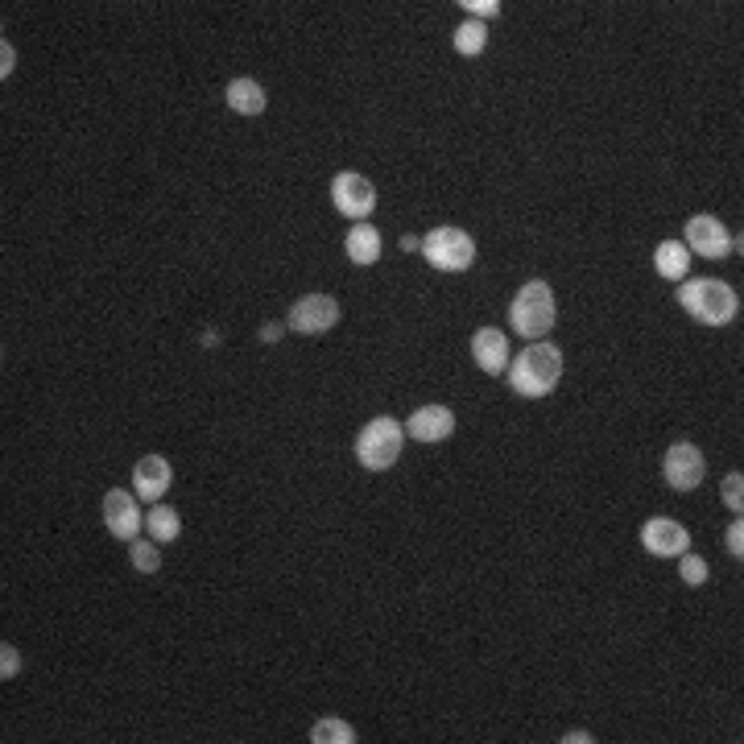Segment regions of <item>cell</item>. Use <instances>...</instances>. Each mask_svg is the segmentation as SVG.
Listing matches in <instances>:
<instances>
[{
    "label": "cell",
    "mask_w": 744,
    "mask_h": 744,
    "mask_svg": "<svg viewBox=\"0 0 744 744\" xmlns=\"http://www.w3.org/2000/svg\"><path fill=\"white\" fill-rule=\"evenodd\" d=\"M563 377V352L546 339H534L517 360H509V389L517 397H546Z\"/></svg>",
    "instance_id": "1"
},
{
    "label": "cell",
    "mask_w": 744,
    "mask_h": 744,
    "mask_svg": "<svg viewBox=\"0 0 744 744\" xmlns=\"http://www.w3.org/2000/svg\"><path fill=\"white\" fill-rule=\"evenodd\" d=\"M678 306H687V315L703 327H724L740 315V298L728 282H716V277H695V282L678 286Z\"/></svg>",
    "instance_id": "2"
},
{
    "label": "cell",
    "mask_w": 744,
    "mask_h": 744,
    "mask_svg": "<svg viewBox=\"0 0 744 744\" xmlns=\"http://www.w3.org/2000/svg\"><path fill=\"white\" fill-rule=\"evenodd\" d=\"M509 327L521 339H542L554 327V294L546 282H525L509 306Z\"/></svg>",
    "instance_id": "3"
},
{
    "label": "cell",
    "mask_w": 744,
    "mask_h": 744,
    "mask_svg": "<svg viewBox=\"0 0 744 744\" xmlns=\"http://www.w3.org/2000/svg\"><path fill=\"white\" fill-rule=\"evenodd\" d=\"M401 443H406V426L397 418H372L360 434H356V459L368 472H385L397 463Z\"/></svg>",
    "instance_id": "4"
},
{
    "label": "cell",
    "mask_w": 744,
    "mask_h": 744,
    "mask_svg": "<svg viewBox=\"0 0 744 744\" xmlns=\"http://www.w3.org/2000/svg\"><path fill=\"white\" fill-rule=\"evenodd\" d=\"M422 257L443 273H463L476 261V240L463 228H434L430 236H422Z\"/></svg>",
    "instance_id": "5"
},
{
    "label": "cell",
    "mask_w": 744,
    "mask_h": 744,
    "mask_svg": "<svg viewBox=\"0 0 744 744\" xmlns=\"http://www.w3.org/2000/svg\"><path fill=\"white\" fill-rule=\"evenodd\" d=\"M331 199H335L339 215L364 224V215L377 211V186H372L364 174H356V170H344V174H335V182H331Z\"/></svg>",
    "instance_id": "6"
},
{
    "label": "cell",
    "mask_w": 744,
    "mask_h": 744,
    "mask_svg": "<svg viewBox=\"0 0 744 744\" xmlns=\"http://www.w3.org/2000/svg\"><path fill=\"white\" fill-rule=\"evenodd\" d=\"M682 244H687V253H699L707 261H724L732 248H736L732 232L716 220V215H691L687 232H682Z\"/></svg>",
    "instance_id": "7"
},
{
    "label": "cell",
    "mask_w": 744,
    "mask_h": 744,
    "mask_svg": "<svg viewBox=\"0 0 744 744\" xmlns=\"http://www.w3.org/2000/svg\"><path fill=\"white\" fill-rule=\"evenodd\" d=\"M662 476H666V484L674 488V492H691V488H699L703 484V476H707V463H703V451L695 447V443H674L670 451H666V459H662Z\"/></svg>",
    "instance_id": "8"
},
{
    "label": "cell",
    "mask_w": 744,
    "mask_h": 744,
    "mask_svg": "<svg viewBox=\"0 0 744 744\" xmlns=\"http://www.w3.org/2000/svg\"><path fill=\"white\" fill-rule=\"evenodd\" d=\"M339 323V302L331 294H306L290 306V327L298 335H323Z\"/></svg>",
    "instance_id": "9"
},
{
    "label": "cell",
    "mask_w": 744,
    "mask_h": 744,
    "mask_svg": "<svg viewBox=\"0 0 744 744\" xmlns=\"http://www.w3.org/2000/svg\"><path fill=\"white\" fill-rule=\"evenodd\" d=\"M641 546L658 558H674L691 550V534H687V525H678L670 517H649L641 525Z\"/></svg>",
    "instance_id": "10"
},
{
    "label": "cell",
    "mask_w": 744,
    "mask_h": 744,
    "mask_svg": "<svg viewBox=\"0 0 744 744\" xmlns=\"http://www.w3.org/2000/svg\"><path fill=\"white\" fill-rule=\"evenodd\" d=\"M104 521H108V534L120 538V542H133L141 534V509H137V496L124 492V488H112L104 496Z\"/></svg>",
    "instance_id": "11"
},
{
    "label": "cell",
    "mask_w": 744,
    "mask_h": 744,
    "mask_svg": "<svg viewBox=\"0 0 744 744\" xmlns=\"http://www.w3.org/2000/svg\"><path fill=\"white\" fill-rule=\"evenodd\" d=\"M472 360L480 364V372H488V377H501V372L509 368V339H505V331L480 327L472 335Z\"/></svg>",
    "instance_id": "12"
},
{
    "label": "cell",
    "mask_w": 744,
    "mask_h": 744,
    "mask_svg": "<svg viewBox=\"0 0 744 744\" xmlns=\"http://www.w3.org/2000/svg\"><path fill=\"white\" fill-rule=\"evenodd\" d=\"M451 430H455V414L447 406H422L406 422V434L418 443H443V439H451Z\"/></svg>",
    "instance_id": "13"
},
{
    "label": "cell",
    "mask_w": 744,
    "mask_h": 744,
    "mask_svg": "<svg viewBox=\"0 0 744 744\" xmlns=\"http://www.w3.org/2000/svg\"><path fill=\"white\" fill-rule=\"evenodd\" d=\"M170 480H174V472H170V463L162 459V455H145L137 468H133V488H137V496L141 501H162L166 496V488H170Z\"/></svg>",
    "instance_id": "14"
},
{
    "label": "cell",
    "mask_w": 744,
    "mask_h": 744,
    "mask_svg": "<svg viewBox=\"0 0 744 744\" xmlns=\"http://www.w3.org/2000/svg\"><path fill=\"white\" fill-rule=\"evenodd\" d=\"M654 269L666 277V282H682L691 269V253H687V244L682 240H662L654 248Z\"/></svg>",
    "instance_id": "15"
},
{
    "label": "cell",
    "mask_w": 744,
    "mask_h": 744,
    "mask_svg": "<svg viewBox=\"0 0 744 744\" xmlns=\"http://www.w3.org/2000/svg\"><path fill=\"white\" fill-rule=\"evenodd\" d=\"M344 248H348L352 265H372V261H381V232L372 224H352Z\"/></svg>",
    "instance_id": "16"
},
{
    "label": "cell",
    "mask_w": 744,
    "mask_h": 744,
    "mask_svg": "<svg viewBox=\"0 0 744 744\" xmlns=\"http://www.w3.org/2000/svg\"><path fill=\"white\" fill-rule=\"evenodd\" d=\"M228 108L232 112H240V116H257V112H265V87L257 83V79H232L228 83Z\"/></svg>",
    "instance_id": "17"
},
{
    "label": "cell",
    "mask_w": 744,
    "mask_h": 744,
    "mask_svg": "<svg viewBox=\"0 0 744 744\" xmlns=\"http://www.w3.org/2000/svg\"><path fill=\"white\" fill-rule=\"evenodd\" d=\"M145 530H149L153 542H174L182 534V521H178V513L170 505H153L149 517H145Z\"/></svg>",
    "instance_id": "18"
},
{
    "label": "cell",
    "mask_w": 744,
    "mask_h": 744,
    "mask_svg": "<svg viewBox=\"0 0 744 744\" xmlns=\"http://www.w3.org/2000/svg\"><path fill=\"white\" fill-rule=\"evenodd\" d=\"M484 46H488V29H484V21H463L459 29H455V50L459 54H484Z\"/></svg>",
    "instance_id": "19"
},
{
    "label": "cell",
    "mask_w": 744,
    "mask_h": 744,
    "mask_svg": "<svg viewBox=\"0 0 744 744\" xmlns=\"http://www.w3.org/2000/svg\"><path fill=\"white\" fill-rule=\"evenodd\" d=\"M310 740L315 744H356V728L344 720H319L310 728Z\"/></svg>",
    "instance_id": "20"
},
{
    "label": "cell",
    "mask_w": 744,
    "mask_h": 744,
    "mask_svg": "<svg viewBox=\"0 0 744 744\" xmlns=\"http://www.w3.org/2000/svg\"><path fill=\"white\" fill-rule=\"evenodd\" d=\"M129 558H133V567L141 575H153L162 567V554H158V542H153V538H133L129 542Z\"/></svg>",
    "instance_id": "21"
},
{
    "label": "cell",
    "mask_w": 744,
    "mask_h": 744,
    "mask_svg": "<svg viewBox=\"0 0 744 744\" xmlns=\"http://www.w3.org/2000/svg\"><path fill=\"white\" fill-rule=\"evenodd\" d=\"M720 496H724V505H728V509L740 517V509H744V480H740V472H728V476H724Z\"/></svg>",
    "instance_id": "22"
},
{
    "label": "cell",
    "mask_w": 744,
    "mask_h": 744,
    "mask_svg": "<svg viewBox=\"0 0 744 744\" xmlns=\"http://www.w3.org/2000/svg\"><path fill=\"white\" fill-rule=\"evenodd\" d=\"M682 579H687L691 587L707 583V563H703L699 554H682Z\"/></svg>",
    "instance_id": "23"
},
{
    "label": "cell",
    "mask_w": 744,
    "mask_h": 744,
    "mask_svg": "<svg viewBox=\"0 0 744 744\" xmlns=\"http://www.w3.org/2000/svg\"><path fill=\"white\" fill-rule=\"evenodd\" d=\"M17 674H21V654L5 641V645H0V678L9 682V678H17Z\"/></svg>",
    "instance_id": "24"
},
{
    "label": "cell",
    "mask_w": 744,
    "mask_h": 744,
    "mask_svg": "<svg viewBox=\"0 0 744 744\" xmlns=\"http://www.w3.org/2000/svg\"><path fill=\"white\" fill-rule=\"evenodd\" d=\"M724 546H728V554L732 558H744V525H740V517L728 525V534H724Z\"/></svg>",
    "instance_id": "25"
},
{
    "label": "cell",
    "mask_w": 744,
    "mask_h": 744,
    "mask_svg": "<svg viewBox=\"0 0 744 744\" xmlns=\"http://www.w3.org/2000/svg\"><path fill=\"white\" fill-rule=\"evenodd\" d=\"M463 9H468L472 21H484V17H492V13H501V5H496V0H463Z\"/></svg>",
    "instance_id": "26"
},
{
    "label": "cell",
    "mask_w": 744,
    "mask_h": 744,
    "mask_svg": "<svg viewBox=\"0 0 744 744\" xmlns=\"http://www.w3.org/2000/svg\"><path fill=\"white\" fill-rule=\"evenodd\" d=\"M13 62H17V54H13V46L9 42H0V75H13Z\"/></svg>",
    "instance_id": "27"
},
{
    "label": "cell",
    "mask_w": 744,
    "mask_h": 744,
    "mask_svg": "<svg viewBox=\"0 0 744 744\" xmlns=\"http://www.w3.org/2000/svg\"><path fill=\"white\" fill-rule=\"evenodd\" d=\"M261 339H265V344H277V339H282V327H277V323H265V327H261Z\"/></svg>",
    "instance_id": "28"
},
{
    "label": "cell",
    "mask_w": 744,
    "mask_h": 744,
    "mask_svg": "<svg viewBox=\"0 0 744 744\" xmlns=\"http://www.w3.org/2000/svg\"><path fill=\"white\" fill-rule=\"evenodd\" d=\"M401 248H406V253H414V248H422V236H401Z\"/></svg>",
    "instance_id": "29"
},
{
    "label": "cell",
    "mask_w": 744,
    "mask_h": 744,
    "mask_svg": "<svg viewBox=\"0 0 744 744\" xmlns=\"http://www.w3.org/2000/svg\"><path fill=\"white\" fill-rule=\"evenodd\" d=\"M587 740H592L587 732H567V736H563V744H587Z\"/></svg>",
    "instance_id": "30"
}]
</instances>
